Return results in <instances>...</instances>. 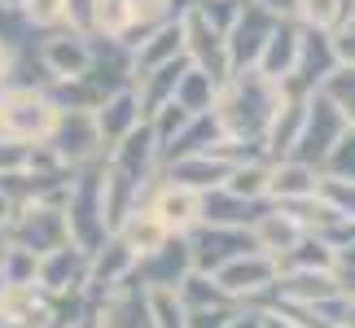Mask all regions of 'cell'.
Instances as JSON below:
<instances>
[{
  "instance_id": "4",
  "label": "cell",
  "mask_w": 355,
  "mask_h": 328,
  "mask_svg": "<svg viewBox=\"0 0 355 328\" xmlns=\"http://www.w3.org/2000/svg\"><path fill=\"white\" fill-rule=\"evenodd\" d=\"M5 245H9V250H26V254H35V258H44L53 250H62V245H71L66 210L62 206H49V201L13 210L9 224H5Z\"/></svg>"
},
{
  "instance_id": "18",
  "label": "cell",
  "mask_w": 355,
  "mask_h": 328,
  "mask_svg": "<svg viewBox=\"0 0 355 328\" xmlns=\"http://www.w3.org/2000/svg\"><path fill=\"white\" fill-rule=\"evenodd\" d=\"M272 210V201H250V197H237L228 188H215V193L202 197V224H215V228H245L250 232L259 219Z\"/></svg>"
},
{
  "instance_id": "30",
  "label": "cell",
  "mask_w": 355,
  "mask_h": 328,
  "mask_svg": "<svg viewBox=\"0 0 355 328\" xmlns=\"http://www.w3.org/2000/svg\"><path fill=\"white\" fill-rule=\"evenodd\" d=\"M272 263H277V276H303V271H338L334 250H329L324 241H316L311 232H307V237L294 245L290 254L272 258Z\"/></svg>"
},
{
  "instance_id": "19",
  "label": "cell",
  "mask_w": 355,
  "mask_h": 328,
  "mask_svg": "<svg viewBox=\"0 0 355 328\" xmlns=\"http://www.w3.org/2000/svg\"><path fill=\"white\" fill-rule=\"evenodd\" d=\"M316 184H320L316 167H303V162H294V158H281V162H272V171H268V201L272 206H294V201L316 197Z\"/></svg>"
},
{
  "instance_id": "6",
  "label": "cell",
  "mask_w": 355,
  "mask_h": 328,
  "mask_svg": "<svg viewBox=\"0 0 355 328\" xmlns=\"http://www.w3.org/2000/svg\"><path fill=\"white\" fill-rule=\"evenodd\" d=\"M49 149L58 154V162L66 171H84V167H92V162L110 158L105 145H101L97 118H92L88 109H62L58 127H53V136H49Z\"/></svg>"
},
{
  "instance_id": "22",
  "label": "cell",
  "mask_w": 355,
  "mask_h": 328,
  "mask_svg": "<svg viewBox=\"0 0 355 328\" xmlns=\"http://www.w3.org/2000/svg\"><path fill=\"white\" fill-rule=\"evenodd\" d=\"M228 162H220L215 154H198V158H180L171 162V167H162V180L167 184H180V188H193V193H215V188H224L228 180Z\"/></svg>"
},
{
  "instance_id": "33",
  "label": "cell",
  "mask_w": 355,
  "mask_h": 328,
  "mask_svg": "<svg viewBox=\"0 0 355 328\" xmlns=\"http://www.w3.org/2000/svg\"><path fill=\"white\" fill-rule=\"evenodd\" d=\"M175 298H180L184 311H211V307H233V298H228L220 284H215V276H202V271H189V280L175 289Z\"/></svg>"
},
{
  "instance_id": "39",
  "label": "cell",
  "mask_w": 355,
  "mask_h": 328,
  "mask_svg": "<svg viewBox=\"0 0 355 328\" xmlns=\"http://www.w3.org/2000/svg\"><path fill=\"white\" fill-rule=\"evenodd\" d=\"M320 175H329V180H351L355 184V131H347L343 140L334 145V154L324 158Z\"/></svg>"
},
{
  "instance_id": "11",
  "label": "cell",
  "mask_w": 355,
  "mask_h": 328,
  "mask_svg": "<svg viewBox=\"0 0 355 328\" xmlns=\"http://www.w3.org/2000/svg\"><path fill=\"white\" fill-rule=\"evenodd\" d=\"M277 22H281V18H272V13L254 9L250 0H245V5H241V13H237V22L228 26V35H224L228 66H233V71H254V66H259V57H263V44H268V35L277 31Z\"/></svg>"
},
{
  "instance_id": "2",
  "label": "cell",
  "mask_w": 355,
  "mask_h": 328,
  "mask_svg": "<svg viewBox=\"0 0 355 328\" xmlns=\"http://www.w3.org/2000/svg\"><path fill=\"white\" fill-rule=\"evenodd\" d=\"M62 210H66V228H71V245H79L84 254H97L114 237L110 219H105V162L75 171Z\"/></svg>"
},
{
  "instance_id": "24",
  "label": "cell",
  "mask_w": 355,
  "mask_h": 328,
  "mask_svg": "<svg viewBox=\"0 0 355 328\" xmlns=\"http://www.w3.org/2000/svg\"><path fill=\"white\" fill-rule=\"evenodd\" d=\"M0 320L9 328H44L49 298L40 293V284H5L0 289Z\"/></svg>"
},
{
  "instance_id": "32",
  "label": "cell",
  "mask_w": 355,
  "mask_h": 328,
  "mask_svg": "<svg viewBox=\"0 0 355 328\" xmlns=\"http://www.w3.org/2000/svg\"><path fill=\"white\" fill-rule=\"evenodd\" d=\"M215 92H220V84H215L211 75H202V71L189 66V71L180 75V84H175V105H180L184 114H211Z\"/></svg>"
},
{
  "instance_id": "44",
  "label": "cell",
  "mask_w": 355,
  "mask_h": 328,
  "mask_svg": "<svg viewBox=\"0 0 355 328\" xmlns=\"http://www.w3.org/2000/svg\"><path fill=\"white\" fill-rule=\"evenodd\" d=\"M254 9H263V13H272V18H294V5L298 0H250Z\"/></svg>"
},
{
  "instance_id": "27",
  "label": "cell",
  "mask_w": 355,
  "mask_h": 328,
  "mask_svg": "<svg viewBox=\"0 0 355 328\" xmlns=\"http://www.w3.org/2000/svg\"><path fill=\"white\" fill-rule=\"evenodd\" d=\"M355 0H298L294 5V22L303 31H320V35H338L351 22Z\"/></svg>"
},
{
  "instance_id": "21",
  "label": "cell",
  "mask_w": 355,
  "mask_h": 328,
  "mask_svg": "<svg viewBox=\"0 0 355 328\" xmlns=\"http://www.w3.org/2000/svg\"><path fill=\"white\" fill-rule=\"evenodd\" d=\"M298 44H303V26H298L294 18H281L277 31L268 35L263 57H259L254 71L268 75L272 84H285V79H290V71H294V62H298Z\"/></svg>"
},
{
  "instance_id": "1",
  "label": "cell",
  "mask_w": 355,
  "mask_h": 328,
  "mask_svg": "<svg viewBox=\"0 0 355 328\" xmlns=\"http://www.w3.org/2000/svg\"><path fill=\"white\" fill-rule=\"evenodd\" d=\"M285 105V92L281 84H272L268 75L259 71H233L215 92V122L228 140H241V145H254L263 149V136L277 118V109Z\"/></svg>"
},
{
  "instance_id": "13",
  "label": "cell",
  "mask_w": 355,
  "mask_h": 328,
  "mask_svg": "<svg viewBox=\"0 0 355 328\" xmlns=\"http://www.w3.org/2000/svg\"><path fill=\"white\" fill-rule=\"evenodd\" d=\"M180 26H184V57H189V66H193V71H202V75H211L215 84H224V79L233 75V66H228V48H224V35L211 31V26L202 22L193 9L180 18Z\"/></svg>"
},
{
  "instance_id": "9",
  "label": "cell",
  "mask_w": 355,
  "mask_h": 328,
  "mask_svg": "<svg viewBox=\"0 0 355 328\" xmlns=\"http://www.w3.org/2000/svg\"><path fill=\"white\" fill-rule=\"evenodd\" d=\"M189 271H193V258H189L184 237H167L154 254L136 258L128 284H136V289H145V293H175L189 280Z\"/></svg>"
},
{
  "instance_id": "25",
  "label": "cell",
  "mask_w": 355,
  "mask_h": 328,
  "mask_svg": "<svg viewBox=\"0 0 355 328\" xmlns=\"http://www.w3.org/2000/svg\"><path fill=\"white\" fill-rule=\"evenodd\" d=\"M250 237H254V245H259V254L281 258V254H290L294 245L307 237V232H303V224H298V219H290L281 206H272V210L250 228Z\"/></svg>"
},
{
  "instance_id": "31",
  "label": "cell",
  "mask_w": 355,
  "mask_h": 328,
  "mask_svg": "<svg viewBox=\"0 0 355 328\" xmlns=\"http://www.w3.org/2000/svg\"><path fill=\"white\" fill-rule=\"evenodd\" d=\"M114 241H123L136 258H145V254H154L158 245L167 241V228H162V224H158V219L149 215L145 206H136V210H132V215L114 228Z\"/></svg>"
},
{
  "instance_id": "38",
  "label": "cell",
  "mask_w": 355,
  "mask_h": 328,
  "mask_svg": "<svg viewBox=\"0 0 355 328\" xmlns=\"http://www.w3.org/2000/svg\"><path fill=\"white\" fill-rule=\"evenodd\" d=\"M35 254L26 250H0V284H35Z\"/></svg>"
},
{
  "instance_id": "14",
  "label": "cell",
  "mask_w": 355,
  "mask_h": 328,
  "mask_svg": "<svg viewBox=\"0 0 355 328\" xmlns=\"http://www.w3.org/2000/svg\"><path fill=\"white\" fill-rule=\"evenodd\" d=\"M35 284L44 298H62V293H84L88 284V254L79 245H62V250L44 254L35 263Z\"/></svg>"
},
{
  "instance_id": "36",
  "label": "cell",
  "mask_w": 355,
  "mask_h": 328,
  "mask_svg": "<svg viewBox=\"0 0 355 328\" xmlns=\"http://www.w3.org/2000/svg\"><path fill=\"white\" fill-rule=\"evenodd\" d=\"M316 197L334 219H355V184L351 180H329V175H320Z\"/></svg>"
},
{
  "instance_id": "15",
  "label": "cell",
  "mask_w": 355,
  "mask_h": 328,
  "mask_svg": "<svg viewBox=\"0 0 355 328\" xmlns=\"http://www.w3.org/2000/svg\"><path fill=\"white\" fill-rule=\"evenodd\" d=\"M88 62H92V39H88V31H75V26H66V31L44 35V71H49L53 84L84 79Z\"/></svg>"
},
{
  "instance_id": "43",
  "label": "cell",
  "mask_w": 355,
  "mask_h": 328,
  "mask_svg": "<svg viewBox=\"0 0 355 328\" xmlns=\"http://www.w3.org/2000/svg\"><path fill=\"white\" fill-rule=\"evenodd\" d=\"M334 48H338V62L343 66H355V26H343L334 35Z\"/></svg>"
},
{
  "instance_id": "10",
  "label": "cell",
  "mask_w": 355,
  "mask_h": 328,
  "mask_svg": "<svg viewBox=\"0 0 355 328\" xmlns=\"http://www.w3.org/2000/svg\"><path fill=\"white\" fill-rule=\"evenodd\" d=\"M215 284H220L237 307H259L272 293V284H277V263H272L268 254H245L237 263L215 271Z\"/></svg>"
},
{
  "instance_id": "12",
  "label": "cell",
  "mask_w": 355,
  "mask_h": 328,
  "mask_svg": "<svg viewBox=\"0 0 355 328\" xmlns=\"http://www.w3.org/2000/svg\"><path fill=\"white\" fill-rule=\"evenodd\" d=\"M145 210L167 228V237H189V232L202 224V193L180 188V184H167L158 175V184H154V193H149Z\"/></svg>"
},
{
  "instance_id": "17",
  "label": "cell",
  "mask_w": 355,
  "mask_h": 328,
  "mask_svg": "<svg viewBox=\"0 0 355 328\" xmlns=\"http://www.w3.org/2000/svg\"><path fill=\"white\" fill-rule=\"evenodd\" d=\"M180 57H184V26L180 22H167V26H158V31H149V35H141L132 44V71H136V79L154 75V71H162V66H171Z\"/></svg>"
},
{
  "instance_id": "29",
  "label": "cell",
  "mask_w": 355,
  "mask_h": 328,
  "mask_svg": "<svg viewBox=\"0 0 355 328\" xmlns=\"http://www.w3.org/2000/svg\"><path fill=\"white\" fill-rule=\"evenodd\" d=\"M303 109H307V101L285 97V105L277 109V118H272V127H268V136H263V158H268V162L290 158L298 131H303Z\"/></svg>"
},
{
  "instance_id": "34",
  "label": "cell",
  "mask_w": 355,
  "mask_h": 328,
  "mask_svg": "<svg viewBox=\"0 0 355 328\" xmlns=\"http://www.w3.org/2000/svg\"><path fill=\"white\" fill-rule=\"evenodd\" d=\"M268 171H272V162H268V158L241 162V167H233V171H228L224 188H228V193H237V197L263 201V197H268Z\"/></svg>"
},
{
  "instance_id": "46",
  "label": "cell",
  "mask_w": 355,
  "mask_h": 328,
  "mask_svg": "<svg viewBox=\"0 0 355 328\" xmlns=\"http://www.w3.org/2000/svg\"><path fill=\"white\" fill-rule=\"evenodd\" d=\"M338 284H343L347 298H355V267H351V271H338Z\"/></svg>"
},
{
  "instance_id": "28",
  "label": "cell",
  "mask_w": 355,
  "mask_h": 328,
  "mask_svg": "<svg viewBox=\"0 0 355 328\" xmlns=\"http://www.w3.org/2000/svg\"><path fill=\"white\" fill-rule=\"evenodd\" d=\"M184 71H189V57L171 62V66H162V71L145 75V79H136V101H141V114H145V118H154L162 105H171V101H175V84H180V75H184Z\"/></svg>"
},
{
  "instance_id": "49",
  "label": "cell",
  "mask_w": 355,
  "mask_h": 328,
  "mask_svg": "<svg viewBox=\"0 0 355 328\" xmlns=\"http://www.w3.org/2000/svg\"><path fill=\"white\" fill-rule=\"evenodd\" d=\"M0 328H9V324H5V320H0Z\"/></svg>"
},
{
  "instance_id": "23",
  "label": "cell",
  "mask_w": 355,
  "mask_h": 328,
  "mask_svg": "<svg viewBox=\"0 0 355 328\" xmlns=\"http://www.w3.org/2000/svg\"><path fill=\"white\" fill-rule=\"evenodd\" d=\"M189 5L193 0H123V13H128V39L123 44H136L141 35L158 31L167 22H180L189 13Z\"/></svg>"
},
{
  "instance_id": "35",
  "label": "cell",
  "mask_w": 355,
  "mask_h": 328,
  "mask_svg": "<svg viewBox=\"0 0 355 328\" xmlns=\"http://www.w3.org/2000/svg\"><path fill=\"white\" fill-rule=\"evenodd\" d=\"M22 13H26V22H31L35 31H44V35L71 26V0H26Z\"/></svg>"
},
{
  "instance_id": "42",
  "label": "cell",
  "mask_w": 355,
  "mask_h": 328,
  "mask_svg": "<svg viewBox=\"0 0 355 328\" xmlns=\"http://www.w3.org/2000/svg\"><path fill=\"white\" fill-rule=\"evenodd\" d=\"M228 328H268V311H259V307H237L233 320H228Z\"/></svg>"
},
{
  "instance_id": "48",
  "label": "cell",
  "mask_w": 355,
  "mask_h": 328,
  "mask_svg": "<svg viewBox=\"0 0 355 328\" xmlns=\"http://www.w3.org/2000/svg\"><path fill=\"white\" fill-rule=\"evenodd\" d=\"M0 250H5V224H0Z\"/></svg>"
},
{
  "instance_id": "7",
  "label": "cell",
  "mask_w": 355,
  "mask_h": 328,
  "mask_svg": "<svg viewBox=\"0 0 355 328\" xmlns=\"http://www.w3.org/2000/svg\"><path fill=\"white\" fill-rule=\"evenodd\" d=\"M338 48H334V35H320V31H303V44H298V62H294V71L290 79L281 84L285 97H294V101H307V97H316V92H324V84L338 75Z\"/></svg>"
},
{
  "instance_id": "37",
  "label": "cell",
  "mask_w": 355,
  "mask_h": 328,
  "mask_svg": "<svg viewBox=\"0 0 355 328\" xmlns=\"http://www.w3.org/2000/svg\"><path fill=\"white\" fill-rule=\"evenodd\" d=\"M241 5H245V0H193V5H189V9H193L198 18H202V22L211 26V31H220V35H228V26L237 22V13H241Z\"/></svg>"
},
{
  "instance_id": "26",
  "label": "cell",
  "mask_w": 355,
  "mask_h": 328,
  "mask_svg": "<svg viewBox=\"0 0 355 328\" xmlns=\"http://www.w3.org/2000/svg\"><path fill=\"white\" fill-rule=\"evenodd\" d=\"M105 328H158L154 324V298L136 284H123L105 302Z\"/></svg>"
},
{
  "instance_id": "3",
  "label": "cell",
  "mask_w": 355,
  "mask_h": 328,
  "mask_svg": "<svg viewBox=\"0 0 355 328\" xmlns=\"http://www.w3.org/2000/svg\"><path fill=\"white\" fill-rule=\"evenodd\" d=\"M62 109L49 101L44 88H5L0 92V140L13 145H49Z\"/></svg>"
},
{
  "instance_id": "41",
  "label": "cell",
  "mask_w": 355,
  "mask_h": 328,
  "mask_svg": "<svg viewBox=\"0 0 355 328\" xmlns=\"http://www.w3.org/2000/svg\"><path fill=\"white\" fill-rule=\"evenodd\" d=\"M26 154H31L26 145L0 140V175H13V171H22V167H26Z\"/></svg>"
},
{
  "instance_id": "47",
  "label": "cell",
  "mask_w": 355,
  "mask_h": 328,
  "mask_svg": "<svg viewBox=\"0 0 355 328\" xmlns=\"http://www.w3.org/2000/svg\"><path fill=\"white\" fill-rule=\"evenodd\" d=\"M0 9H13V13H22V9H26V0H0Z\"/></svg>"
},
{
  "instance_id": "16",
  "label": "cell",
  "mask_w": 355,
  "mask_h": 328,
  "mask_svg": "<svg viewBox=\"0 0 355 328\" xmlns=\"http://www.w3.org/2000/svg\"><path fill=\"white\" fill-rule=\"evenodd\" d=\"M92 118H97V131H101V145L105 154H114V149L128 140V136L141 127V122H149L141 114V101H136V88L128 92H114V97H105L97 109H92Z\"/></svg>"
},
{
  "instance_id": "8",
  "label": "cell",
  "mask_w": 355,
  "mask_h": 328,
  "mask_svg": "<svg viewBox=\"0 0 355 328\" xmlns=\"http://www.w3.org/2000/svg\"><path fill=\"white\" fill-rule=\"evenodd\" d=\"M184 245H189V258H193V271H202V276H215L220 267L237 263V258L259 254V245L245 228H215V224H198L184 237Z\"/></svg>"
},
{
  "instance_id": "50",
  "label": "cell",
  "mask_w": 355,
  "mask_h": 328,
  "mask_svg": "<svg viewBox=\"0 0 355 328\" xmlns=\"http://www.w3.org/2000/svg\"><path fill=\"white\" fill-rule=\"evenodd\" d=\"M0 289H5V284H0Z\"/></svg>"
},
{
  "instance_id": "45",
  "label": "cell",
  "mask_w": 355,
  "mask_h": 328,
  "mask_svg": "<svg viewBox=\"0 0 355 328\" xmlns=\"http://www.w3.org/2000/svg\"><path fill=\"white\" fill-rule=\"evenodd\" d=\"M13 84V57H9V48L0 44V92H5Z\"/></svg>"
},
{
  "instance_id": "20",
  "label": "cell",
  "mask_w": 355,
  "mask_h": 328,
  "mask_svg": "<svg viewBox=\"0 0 355 328\" xmlns=\"http://www.w3.org/2000/svg\"><path fill=\"white\" fill-rule=\"evenodd\" d=\"M220 140H224V131H220V122H215V114H193L167 145L158 149V162H162V167H171V162H180V158L211 154Z\"/></svg>"
},
{
  "instance_id": "40",
  "label": "cell",
  "mask_w": 355,
  "mask_h": 328,
  "mask_svg": "<svg viewBox=\"0 0 355 328\" xmlns=\"http://www.w3.org/2000/svg\"><path fill=\"white\" fill-rule=\"evenodd\" d=\"M233 307H211V311H184V328H228V320H233Z\"/></svg>"
},
{
  "instance_id": "5",
  "label": "cell",
  "mask_w": 355,
  "mask_h": 328,
  "mask_svg": "<svg viewBox=\"0 0 355 328\" xmlns=\"http://www.w3.org/2000/svg\"><path fill=\"white\" fill-rule=\"evenodd\" d=\"M351 127H347V114L338 109L324 92L316 97H307V109H303V131H298V140L290 149L294 162H303V167H324V158L334 154V145L343 140Z\"/></svg>"
}]
</instances>
